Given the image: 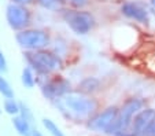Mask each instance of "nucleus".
<instances>
[{
  "label": "nucleus",
  "mask_w": 155,
  "mask_h": 136,
  "mask_svg": "<svg viewBox=\"0 0 155 136\" xmlns=\"http://www.w3.org/2000/svg\"><path fill=\"white\" fill-rule=\"evenodd\" d=\"M56 109L71 121H88L97 110V102L89 95L80 91H70L64 96L54 101Z\"/></svg>",
  "instance_id": "obj_1"
},
{
  "label": "nucleus",
  "mask_w": 155,
  "mask_h": 136,
  "mask_svg": "<svg viewBox=\"0 0 155 136\" xmlns=\"http://www.w3.org/2000/svg\"><path fill=\"white\" fill-rule=\"evenodd\" d=\"M28 66L36 70L37 74H51L62 68V59L58 54L47 50L28 51L25 54Z\"/></svg>",
  "instance_id": "obj_2"
},
{
  "label": "nucleus",
  "mask_w": 155,
  "mask_h": 136,
  "mask_svg": "<svg viewBox=\"0 0 155 136\" xmlns=\"http://www.w3.org/2000/svg\"><path fill=\"white\" fill-rule=\"evenodd\" d=\"M143 107H144V101L140 98H129L128 101H125V103H124L122 107L120 109L117 121L108 129L107 135L115 136L117 133L130 131V125H132L133 118H135V115L137 114Z\"/></svg>",
  "instance_id": "obj_3"
},
{
  "label": "nucleus",
  "mask_w": 155,
  "mask_h": 136,
  "mask_svg": "<svg viewBox=\"0 0 155 136\" xmlns=\"http://www.w3.org/2000/svg\"><path fill=\"white\" fill-rule=\"evenodd\" d=\"M62 17L76 35H87L95 26L94 15L88 11H80L76 8L64 10L62 12Z\"/></svg>",
  "instance_id": "obj_4"
},
{
  "label": "nucleus",
  "mask_w": 155,
  "mask_h": 136,
  "mask_svg": "<svg viewBox=\"0 0 155 136\" xmlns=\"http://www.w3.org/2000/svg\"><path fill=\"white\" fill-rule=\"evenodd\" d=\"M17 43L26 51L45 50L50 45V36L41 29H25L15 36Z\"/></svg>",
  "instance_id": "obj_5"
},
{
  "label": "nucleus",
  "mask_w": 155,
  "mask_h": 136,
  "mask_svg": "<svg viewBox=\"0 0 155 136\" xmlns=\"http://www.w3.org/2000/svg\"><path fill=\"white\" fill-rule=\"evenodd\" d=\"M120 109L115 106H110L104 109L103 111L96 113L87 121V128L92 132L96 133H107L108 129L113 127L118 118Z\"/></svg>",
  "instance_id": "obj_6"
},
{
  "label": "nucleus",
  "mask_w": 155,
  "mask_h": 136,
  "mask_svg": "<svg viewBox=\"0 0 155 136\" xmlns=\"http://www.w3.org/2000/svg\"><path fill=\"white\" fill-rule=\"evenodd\" d=\"M6 18L10 28L14 30H25L30 25V11L22 4L11 3L6 8Z\"/></svg>",
  "instance_id": "obj_7"
},
{
  "label": "nucleus",
  "mask_w": 155,
  "mask_h": 136,
  "mask_svg": "<svg viewBox=\"0 0 155 136\" xmlns=\"http://www.w3.org/2000/svg\"><path fill=\"white\" fill-rule=\"evenodd\" d=\"M40 88L44 98L54 102L70 92V83L66 78H63V77L56 76V77H52V78L48 77L47 80L40 85Z\"/></svg>",
  "instance_id": "obj_8"
},
{
  "label": "nucleus",
  "mask_w": 155,
  "mask_h": 136,
  "mask_svg": "<svg viewBox=\"0 0 155 136\" xmlns=\"http://www.w3.org/2000/svg\"><path fill=\"white\" fill-rule=\"evenodd\" d=\"M154 120H155V109H151V107L141 109L140 111L135 115L133 121H132L130 131L135 133L136 136L141 135Z\"/></svg>",
  "instance_id": "obj_9"
},
{
  "label": "nucleus",
  "mask_w": 155,
  "mask_h": 136,
  "mask_svg": "<svg viewBox=\"0 0 155 136\" xmlns=\"http://www.w3.org/2000/svg\"><path fill=\"white\" fill-rule=\"evenodd\" d=\"M121 11L125 17L130 18L133 21H137L140 24H148L150 22V17L148 12L146 8L140 6L137 3H133V2H128V3H124L121 7Z\"/></svg>",
  "instance_id": "obj_10"
},
{
  "label": "nucleus",
  "mask_w": 155,
  "mask_h": 136,
  "mask_svg": "<svg viewBox=\"0 0 155 136\" xmlns=\"http://www.w3.org/2000/svg\"><path fill=\"white\" fill-rule=\"evenodd\" d=\"M100 89V80L96 77H87L78 84V91L82 94L92 95Z\"/></svg>",
  "instance_id": "obj_11"
},
{
  "label": "nucleus",
  "mask_w": 155,
  "mask_h": 136,
  "mask_svg": "<svg viewBox=\"0 0 155 136\" xmlns=\"http://www.w3.org/2000/svg\"><path fill=\"white\" fill-rule=\"evenodd\" d=\"M12 125H14L15 131L18 132V135L21 136H32V124L28 122L24 117H21L19 114L18 115H14L12 117Z\"/></svg>",
  "instance_id": "obj_12"
},
{
  "label": "nucleus",
  "mask_w": 155,
  "mask_h": 136,
  "mask_svg": "<svg viewBox=\"0 0 155 136\" xmlns=\"http://www.w3.org/2000/svg\"><path fill=\"white\" fill-rule=\"evenodd\" d=\"M21 80H22V84H24L25 88H33V87L37 84L36 83V77H35V74H33V69L30 68V66L24 68Z\"/></svg>",
  "instance_id": "obj_13"
},
{
  "label": "nucleus",
  "mask_w": 155,
  "mask_h": 136,
  "mask_svg": "<svg viewBox=\"0 0 155 136\" xmlns=\"http://www.w3.org/2000/svg\"><path fill=\"white\" fill-rule=\"evenodd\" d=\"M41 122H43L44 128H45V131H47L48 133H50L51 136H66L63 132H62V129L58 127V125L55 124V122L52 121V120L50 118H43L41 120Z\"/></svg>",
  "instance_id": "obj_14"
},
{
  "label": "nucleus",
  "mask_w": 155,
  "mask_h": 136,
  "mask_svg": "<svg viewBox=\"0 0 155 136\" xmlns=\"http://www.w3.org/2000/svg\"><path fill=\"white\" fill-rule=\"evenodd\" d=\"M3 107H4V111H6L7 114L12 115V117L19 114V103H18L14 98H6L4 99Z\"/></svg>",
  "instance_id": "obj_15"
},
{
  "label": "nucleus",
  "mask_w": 155,
  "mask_h": 136,
  "mask_svg": "<svg viewBox=\"0 0 155 136\" xmlns=\"http://www.w3.org/2000/svg\"><path fill=\"white\" fill-rule=\"evenodd\" d=\"M0 94L3 95L4 98H14V91L8 84V81L2 76V73H0Z\"/></svg>",
  "instance_id": "obj_16"
},
{
  "label": "nucleus",
  "mask_w": 155,
  "mask_h": 136,
  "mask_svg": "<svg viewBox=\"0 0 155 136\" xmlns=\"http://www.w3.org/2000/svg\"><path fill=\"white\" fill-rule=\"evenodd\" d=\"M19 115H21V117H24L28 122H30V124L33 125V122H35L33 113H32V110L29 109V106H28V104H25L24 102H21V103H19Z\"/></svg>",
  "instance_id": "obj_17"
},
{
  "label": "nucleus",
  "mask_w": 155,
  "mask_h": 136,
  "mask_svg": "<svg viewBox=\"0 0 155 136\" xmlns=\"http://www.w3.org/2000/svg\"><path fill=\"white\" fill-rule=\"evenodd\" d=\"M36 2L41 7H44V8H47V10H52V11L58 10L62 4L61 0H36Z\"/></svg>",
  "instance_id": "obj_18"
},
{
  "label": "nucleus",
  "mask_w": 155,
  "mask_h": 136,
  "mask_svg": "<svg viewBox=\"0 0 155 136\" xmlns=\"http://www.w3.org/2000/svg\"><path fill=\"white\" fill-rule=\"evenodd\" d=\"M61 2L62 3H64V4H68V6H70L71 8L81 10V8H84V7L87 6L89 0H61Z\"/></svg>",
  "instance_id": "obj_19"
},
{
  "label": "nucleus",
  "mask_w": 155,
  "mask_h": 136,
  "mask_svg": "<svg viewBox=\"0 0 155 136\" xmlns=\"http://www.w3.org/2000/svg\"><path fill=\"white\" fill-rule=\"evenodd\" d=\"M139 136H155V120L147 127V129Z\"/></svg>",
  "instance_id": "obj_20"
},
{
  "label": "nucleus",
  "mask_w": 155,
  "mask_h": 136,
  "mask_svg": "<svg viewBox=\"0 0 155 136\" xmlns=\"http://www.w3.org/2000/svg\"><path fill=\"white\" fill-rule=\"evenodd\" d=\"M4 71H7V61L3 52L0 51V73H4Z\"/></svg>",
  "instance_id": "obj_21"
},
{
  "label": "nucleus",
  "mask_w": 155,
  "mask_h": 136,
  "mask_svg": "<svg viewBox=\"0 0 155 136\" xmlns=\"http://www.w3.org/2000/svg\"><path fill=\"white\" fill-rule=\"evenodd\" d=\"M33 0H12V3L17 4H22V6H26V4H30Z\"/></svg>",
  "instance_id": "obj_22"
},
{
  "label": "nucleus",
  "mask_w": 155,
  "mask_h": 136,
  "mask_svg": "<svg viewBox=\"0 0 155 136\" xmlns=\"http://www.w3.org/2000/svg\"><path fill=\"white\" fill-rule=\"evenodd\" d=\"M32 136H44L43 132H40L38 129H33L32 131Z\"/></svg>",
  "instance_id": "obj_23"
},
{
  "label": "nucleus",
  "mask_w": 155,
  "mask_h": 136,
  "mask_svg": "<svg viewBox=\"0 0 155 136\" xmlns=\"http://www.w3.org/2000/svg\"><path fill=\"white\" fill-rule=\"evenodd\" d=\"M0 113H2V110H0Z\"/></svg>",
  "instance_id": "obj_24"
}]
</instances>
